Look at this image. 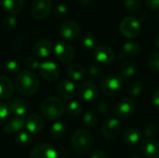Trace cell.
<instances>
[{
  "label": "cell",
  "mask_w": 159,
  "mask_h": 158,
  "mask_svg": "<svg viewBox=\"0 0 159 158\" xmlns=\"http://www.w3.org/2000/svg\"><path fill=\"white\" fill-rule=\"evenodd\" d=\"M63 102L56 97H47L40 103V112L48 120H57L64 114Z\"/></svg>",
  "instance_id": "2"
},
{
  "label": "cell",
  "mask_w": 159,
  "mask_h": 158,
  "mask_svg": "<svg viewBox=\"0 0 159 158\" xmlns=\"http://www.w3.org/2000/svg\"><path fill=\"white\" fill-rule=\"evenodd\" d=\"M33 141L31 133L25 131H20L15 135V142L19 146H26L29 145Z\"/></svg>",
  "instance_id": "28"
},
{
  "label": "cell",
  "mask_w": 159,
  "mask_h": 158,
  "mask_svg": "<svg viewBox=\"0 0 159 158\" xmlns=\"http://www.w3.org/2000/svg\"><path fill=\"white\" fill-rule=\"evenodd\" d=\"M102 74V70L98 65H92L89 69V77L92 80L99 79Z\"/></svg>",
  "instance_id": "37"
},
{
  "label": "cell",
  "mask_w": 159,
  "mask_h": 158,
  "mask_svg": "<svg viewBox=\"0 0 159 158\" xmlns=\"http://www.w3.org/2000/svg\"><path fill=\"white\" fill-rule=\"evenodd\" d=\"M25 65L27 68L31 70H35V69H39L40 62L34 57H28L25 59Z\"/></svg>",
  "instance_id": "40"
},
{
  "label": "cell",
  "mask_w": 159,
  "mask_h": 158,
  "mask_svg": "<svg viewBox=\"0 0 159 158\" xmlns=\"http://www.w3.org/2000/svg\"><path fill=\"white\" fill-rule=\"evenodd\" d=\"M79 2L81 3V5L83 6H89L91 2V0H79Z\"/></svg>",
  "instance_id": "48"
},
{
  "label": "cell",
  "mask_w": 159,
  "mask_h": 158,
  "mask_svg": "<svg viewBox=\"0 0 159 158\" xmlns=\"http://www.w3.org/2000/svg\"><path fill=\"white\" fill-rule=\"evenodd\" d=\"M60 33L61 36L67 40H76L81 34V29L76 22L73 20H66L61 24Z\"/></svg>",
  "instance_id": "14"
},
{
  "label": "cell",
  "mask_w": 159,
  "mask_h": 158,
  "mask_svg": "<svg viewBox=\"0 0 159 158\" xmlns=\"http://www.w3.org/2000/svg\"><path fill=\"white\" fill-rule=\"evenodd\" d=\"M119 30L125 37L135 38L141 32V24L134 16H127L120 22Z\"/></svg>",
  "instance_id": "5"
},
{
  "label": "cell",
  "mask_w": 159,
  "mask_h": 158,
  "mask_svg": "<svg viewBox=\"0 0 159 158\" xmlns=\"http://www.w3.org/2000/svg\"><path fill=\"white\" fill-rule=\"evenodd\" d=\"M152 102L155 105V107L159 110V89L154 92V94L152 96Z\"/></svg>",
  "instance_id": "45"
},
{
  "label": "cell",
  "mask_w": 159,
  "mask_h": 158,
  "mask_svg": "<svg viewBox=\"0 0 159 158\" xmlns=\"http://www.w3.org/2000/svg\"><path fill=\"white\" fill-rule=\"evenodd\" d=\"M96 43H97L96 38L91 34H87L86 35H84V37L82 39V45L88 50L95 49L96 48Z\"/></svg>",
  "instance_id": "34"
},
{
  "label": "cell",
  "mask_w": 159,
  "mask_h": 158,
  "mask_svg": "<svg viewBox=\"0 0 159 158\" xmlns=\"http://www.w3.org/2000/svg\"><path fill=\"white\" fill-rule=\"evenodd\" d=\"M158 128L155 124H149L144 129V134L147 138H155L158 134Z\"/></svg>",
  "instance_id": "38"
},
{
  "label": "cell",
  "mask_w": 159,
  "mask_h": 158,
  "mask_svg": "<svg viewBox=\"0 0 159 158\" xmlns=\"http://www.w3.org/2000/svg\"><path fill=\"white\" fill-rule=\"evenodd\" d=\"M97 110L102 115H108L111 112V104L107 101H102L97 105Z\"/></svg>",
  "instance_id": "39"
},
{
  "label": "cell",
  "mask_w": 159,
  "mask_h": 158,
  "mask_svg": "<svg viewBox=\"0 0 159 158\" xmlns=\"http://www.w3.org/2000/svg\"><path fill=\"white\" fill-rule=\"evenodd\" d=\"M66 74L68 77L73 81H80L83 79L86 75V70L85 68L78 63L71 64L66 69Z\"/></svg>",
  "instance_id": "24"
},
{
  "label": "cell",
  "mask_w": 159,
  "mask_h": 158,
  "mask_svg": "<svg viewBox=\"0 0 159 158\" xmlns=\"http://www.w3.org/2000/svg\"><path fill=\"white\" fill-rule=\"evenodd\" d=\"M14 92V84L6 75H0V100H8Z\"/></svg>",
  "instance_id": "20"
},
{
  "label": "cell",
  "mask_w": 159,
  "mask_h": 158,
  "mask_svg": "<svg viewBox=\"0 0 159 158\" xmlns=\"http://www.w3.org/2000/svg\"><path fill=\"white\" fill-rule=\"evenodd\" d=\"M143 88V84L141 80H134L129 86V94L131 97H136L141 94Z\"/></svg>",
  "instance_id": "31"
},
{
  "label": "cell",
  "mask_w": 159,
  "mask_h": 158,
  "mask_svg": "<svg viewBox=\"0 0 159 158\" xmlns=\"http://www.w3.org/2000/svg\"><path fill=\"white\" fill-rule=\"evenodd\" d=\"M123 140L126 143L130 145H135L142 142L143 140V133L134 128L128 129L123 134Z\"/></svg>",
  "instance_id": "25"
},
{
  "label": "cell",
  "mask_w": 159,
  "mask_h": 158,
  "mask_svg": "<svg viewBox=\"0 0 159 158\" xmlns=\"http://www.w3.org/2000/svg\"><path fill=\"white\" fill-rule=\"evenodd\" d=\"M142 47L139 43L130 41L124 44L122 48V56L128 57V58H134L141 54Z\"/></svg>",
  "instance_id": "26"
},
{
  "label": "cell",
  "mask_w": 159,
  "mask_h": 158,
  "mask_svg": "<svg viewBox=\"0 0 159 158\" xmlns=\"http://www.w3.org/2000/svg\"><path fill=\"white\" fill-rule=\"evenodd\" d=\"M100 87L101 90L104 94L108 96H114L120 92L123 87V80L120 78L119 75L109 74L102 79Z\"/></svg>",
  "instance_id": "4"
},
{
  "label": "cell",
  "mask_w": 159,
  "mask_h": 158,
  "mask_svg": "<svg viewBox=\"0 0 159 158\" xmlns=\"http://www.w3.org/2000/svg\"><path fill=\"white\" fill-rule=\"evenodd\" d=\"M38 70L40 75L47 81L54 82L60 77V69L57 64L52 61L41 62Z\"/></svg>",
  "instance_id": "11"
},
{
  "label": "cell",
  "mask_w": 159,
  "mask_h": 158,
  "mask_svg": "<svg viewBox=\"0 0 159 158\" xmlns=\"http://www.w3.org/2000/svg\"><path fill=\"white\" fill-rule=\"evenodd\" d=\"M2 25L5 29L10 31V30H13L15 29L16 25H17V19L12 16V15H9V16H7L3 19L2 20Z\"/></svg>",
  "instance_id": "36"
},
{
  "label": "cell",
  "mask_w": 159,
  "mask_h": 158,
  "mask_svg": "<svg viewBox=\"0 0 159 158\" xmlns=\"http://www.w3.org/2000/svg\"><path fill=\"white\" fill-rule=\"evenodd\" d=\"M83 111V106L79 102L76 101H73L71 102L66 108V112L68 115H72V116H76L78 115H80Z\"/></svg>",
  "instance_id": "30"
},
{
  "label": "cell",
  "mask_w": 159,
  "mask_h": 158,
  "mask_svg": "<svg viewBox=\"0 0 159 158\" xmlns=\"http://www.w3.org/2000/svg\"><path fill=\"white\" fill-rule=\"evenodd\" d=\"M56 58L64 64L71 63L75 59V49L73 46L67 42L61 41L56 44L54 47Z\"/></svg>",
  "instance_id": "7"
},
{
  "label": "cell",
  "mask_w": 159,
  "mask_h": 158,
  "mask_svg": "<svg viewBox=\"0 0 159 158\" xmlns=\"http://www.w3.org/2000/svg\"><path fill=\"white\" fill-rule=\"evenodd\" d=\"M77 93L81 100L91 102L97 100L99 96V89L94 83L90 81H83L77 87Z\"/></svg>",
  "instance_id": "8"
},
{
  "label": "cell",
  "mask_w": 159,
  "mask_h": 158,
  "mask_svg": "<svg viewBox=\"0 0 159 158\" xmlns=\"http://www.w3.org/2000/svg\"><path fill=\"white\" fill-rule=\"evenodd\" d=\"M54 14H55V16H57L59 18H63L68 14V8L65 5L59 4L58 6H56V7L54 9Z\"/></svg>",
  "instance_id": "41"
},
{
  "label": "cell",
  "mask_w": 159,
  "mask_h": 158,
  "mask_svg": "<svg viewBox=\"0 0 159 158\" xmlns=\"http://www.w3.org/2000/svg\"><path fill=\"white\" fill-rule=\"evenodd\" d=\"M29 158H58V154L51 144L40 143L31 150Z\"/></svg>",
  "instance_id": "13"
},
{
  "label": "cell",
  "mask_w": 159,
  "mask_h": 158,
  "mask_svg": "<svg viewBox=\"0 0 159 158\" xmlns=\"http://www.w3.org/2000/svg\"><path fill=\"white\" fill-rule=\"evenodd\" d=\"M66 126L62 122H55L49 129L50 136L53 139H61L66 133Z\"/></svg>",
  "instance_id": "27"
},
{
  "label": "cell",
  "mask_w": 159,
  "mask_h": 158,
  "mask_svg": "<svg viewBox=\"0 0 159 158\" xmlns=\"http://www.w3.org/2000/svg\"><path fill=\"white\" fill-rule=\"evenodd\" d=\"M14 87L18 93L28 97L35 94L39 88V80L34 73L30 70L20 72L14 81Z\"/></svg>",
  "instance_id": "1"
},
{
  "label": "cell",
  "mask_w": 159,
  "mask_h": 158,
  "mask_svg": "<svg viewBox=\"0 0 159 158\" xmlns=\"http://www.w3.org/2000/svg\"><path fill=\"white\" fill-rule=\"evenodd\" d=\"M138 65L133 61H126L120 67L119 76L123 80V82L128 81L130 77H132L137 72Z\"/></svg>",
  "instance_id": "21"
},
{
  "label": "cell",
  "mask_w": 159,
  "mask_h": 158,
  "mask_svg": "<svg viewBox=\"0 0 159 158\" xmlns=\"http://www.w3.org/2000/svg\"><path fill=\"white\" fill-rule=\"evenodd\" d=\"M142 153L147 158H159V142L156 141L144 142L142 145Z\"/></svg>",
  "instance_id": "23"
},
{
  "label": "cell",
  "mask_w": 159,
  "mask_h": 158,
  "mask_svg": "<svg viewBox=\"0 0 159 158\" xmlns=\"http://www.w3.org/2000/svg\"><path fill=\"white\" fill-rule=\"evenodd\" d=\"M147 7L152 10H159V0H145Z\"/></svg>",
  "instance_id": "43"
},
{
  "label": "cell",
  "mask_w": 159,
  "mask_h": 158,
  "mask_svg": "<svg viewBox=\"0 0 159 158\" xmlns=\"http://www.w3.org/2000/svg\"><path fill=\"white\" fill-rule=\"evenodd\" d=\"M23 40H22V38L21 37H18V38H16L14 41H13V49L14 50H16V51H18V50H20L21 47H22V44H23V42H22Z\"/></svg>",
  "instance_id": "44"
},
{
  "label": "cell",
  "mask_w": 159,
  "mask_h": 158,
  "mask_svg": "<svg viewBox=\"0 0 159 158\" xmlns=\"http://www.w3.org/2000/svg\"><path fill=\"white\" fill-rule=\"evenodd\" d=\"M71 144L76 154H88L93 146V136L88 129H78L73 134Z\"/></svg>",
  "instance_id": "3"
},
{
  "label": "cell",
  "mask_w": 159,
  "mask_h": 158,
  "mask_svg": "<svg viewBox=\"0 0 159 158\" xmlns=\"http://www.w3.org/2000/svg\"><path fill=\"white\" fill-rule=\"evenodd\" d=\"M147 65L152 72L159 73V52H154L149 56Z\"/></svg>",
  "instance_id": "32"
},
{
  "label": "cell",
  "mask_w": 159,
  "mask_h": 158,
  "mask_svg": "<svg viewBox=\"0 0 159 158\" xmlns=\"http://www.w3.org/2000/svg\"><path fill=\"white\" fill-rule=\"evenodd\" d=\"M95 60L104 65H109L114 62L116 54L115 51L107 46H98L93 51Z\"/></svg>",
  "instance_id": "12"
},
{
  "label": "cell",
  "mask_w": 159,
  "mask_h": 158,
  "mask_svg": "<svg viewBox=\"0 0 159 158\" xmlns=\"http://www.w3.org/2000/svg\"><path fill=\"white\" fill-rule=\"evenodd\" d=\"M25 128V119L22 116L13 117L4 128L3 132L7 135L18 133Z\"/></svg>",
  "instance_id": "19"
},
{
  "label": "cell",
  "mask_w": 159,
  "mask_h": 158,
  "mask_svg": "<svg viewBox=\"0 0 159 158\" xmlns=\"http://www.w3.org/2000/svg\"><path fill=\"white\" fill-rule=\"evenodd\" d=\"M1 7L9 14H19L23 7H24V0H0Z\"/></svg>",
  "instance_id": "22"
},
{
  "label": "cell",
  "mask_w": 159,
  "mask_h": 158,
  "mask_svg": "<svg viewBox=\"0 0 159 158\" xmlns=\"http://www.w3.org/2000/svg\"><path fill=\"white\" fill-rule=\"evenodd\" d=\"M45 126L44 118L38 114H31L25 119V128L31 134L40 132Z\"/></svg>",
  "instance_id": "15"
},
{
  "label": "cell",
  "mask_w": 159,
  "mask_h": 158,
  "mask_svg": "<svg viewBox=\"0 0 159 158\" xmlns=\"http://www.w3.org/2000/svg\"><path fill=\"white\" fill-rule=\"evenodd\" d=\"M98 122V115L94 111H88L83 115V124L88 128L94 127Z\"/></svg>",
  "instance_id": "29"
},
{
  "label": "cell",
  "mask_w": 159,
  "mask_h": 158,
  "mask_svg": "<svg viewBox=\"0 0 159 158\" xmlns=\"http://www.w3.org/2000/svg\"><path fill=\"white\" fill-rule=\"evenodd\" d=\"M143 5L142 0H124V6L128 11L137 12L141 9Z\"/></svg>",
  "instance_id": "35"
},
{
  "label": "cell",
  "mask_w": 159,
  "mask_h": 158,
  "mask_svg": "<svg viewBox=\"0 0 159 158\" xmlns=\"http://www.w3.org/2000/svg\"><path fill=\"white\" fill-rule=\"evenodd\" d=\"M4 69L9 74H19L20 70V65L15 60H8L5 63Z\"/></svg>",
  "instance_id": "33"
},
{
  "label": "cell",
  "mask_w": 159,
  "mask_h": 158,
  "mask_svg": "<svg viewBox=\"0 0 159 158\" xmlns=\"http://www.w3.org/2000/svg\"><path fill=\"white\" fill-rule=\"evenodd\" d=\"M154 45H155V47H156L157 48H158L159 49V34H157V35L155 36V38H154Z\"/></svg>",
  "instance_id": "47"
},
{
  "label": "cell",
  "mask_w": 159,
  "mask_h": 158,
  "mask_svg": "<svg viewBox=\"0 0 159 158\" xmlns=\"http://www.w3.org/2000/svg\"><path fill=\"white\" fill-rule=\"evenodd\" d=\"M52 49H53L52 44L48 39H41L37 41L33 47L34 53L38 58H47L48 56L50 55Z\"/></svg>",
  "instance_id": "18"
},
{
  "label": "cell",
  "mask_w": 159,
  "mask_h": 158,
  "mask_svg": "<svg viewBox=\"0 0 159 158\" xmlns=\"http://www.w3.org/2000/svg\"><path fill=\"white\" fill-rule=\"evenodd\" d=\"M157 21H158V22H159V14H158V15H157Z\"/></svg>",
  "instance_id": "50"
},
{
  "label": "cell",
  "mask_w": 159,
  "mask_h": 158,
  "mask_svg": "<svg viewBox=\"0 0 159 158\" xmlns=\"http://www.w3.org/2000/svg\"><path fill=\"white\" fill-rule=\"evenodd\" d=\"M129 158H142L141 156H130Z\"/></svg>",
  "instance_id": "49"
},
{
  "label": "cell",
  "mask_w": 159,
  "mask_h": 158,
  "mask_svg": "<svg viewBox=\"0 0 159 158\" xmlns=\"http://www.w3.org/2000/svg\"><path fill=\"white\" fill-rule=\"evenodd\" d=\"M90 158H108L107 156L102 152V151H100V150H96L92 153Z\"/></svg>",
  "instance_id": "46"
},
{
  "label": "cell",
  "mask_w": 159,
  "mask_h": 158,
  "mask_svg": "<svg viewBox=\"0 0 159 158\" xmlns=\"http://www.w3.org/2000/svg\"><path fill=\"white\" fill-rule=\"evenodd\" d=\"M8 109H7V106L0 102V125H2L3 123L6 122L7 116H8Z\"/></svg>",
  "instance_id": "42"
},
{
  "label": "cell",
  "mask_w": 159,
  "mask_h": 158,
  "mask_svg": "<svg viewBox=\"0 0 159 158\" xmlns=\"http://www.w3.org/2000/svg\"><path fill=\"white\" fill-rule=\"evenodd\" d=\"M52 9L51 0H34L31 4V15L35 20L46 19Z\"/></svg>",
  "instance_id": "6"
},
{
  "label": "cell",
  "mask_w": 159,
  "mask_h": 158,
  "mask_svg": "<svg viewBox=\"0 0 159 158\" xmlns=\"http://www.w3.org/2000/svg\"><path fill=\"white\" fill-rule=\"evenodd\" d=\"M121 123L116 118H109L105 120L102 125V132L105 139L107 140H114L118 137L121 132Z\"/></svg>",
  "instance_id": "10"
},
{
  "label": "cell",
  "mask_w": 159,
  "mask_h": 158,
  "mask_svg": "<svg viewBox=\"0 0 159 158\" xmlns=\"http://www.w3.org/2000/svg\"><path fill=\"white\" fill-rule=\"evenodd\" d=\"M8 112L15 116H23L28 111L26 102L20 98H12L7 102Z\"/></svg>",
  "instance_id": "16"
},
{
  "label": "cell",
  "mask_w": 159,
  "mask_h": 158,
  "mask_svg": "<svg viewBox=\"0 0 159 158\" xmlns=\"http://www.w3.org/2000/svg\"><path fill=\"white\" fill-rule=\"evenodd\" d=\"M136 110V102L131 98H124L120 100L115 106V115L120 118H127L134 114Z\"/></svg>",
  "instance_id": "9"
},
{
  "label": "cell",
  "mask_w": 159,
  "mask_h": 158,
  "mask_svg": "<svg viewBox=\"0 0 159 158\" xmlns=\"http://www.w3.org/2000/svg\"><path fill=\"white\" fill-rule=\"evenodd\" d=\"M58 93L62 100H72L75 94V86L71 80H62L58 86Z\"/></svg>",
  "instance_id": "17"
}]
</instances>
